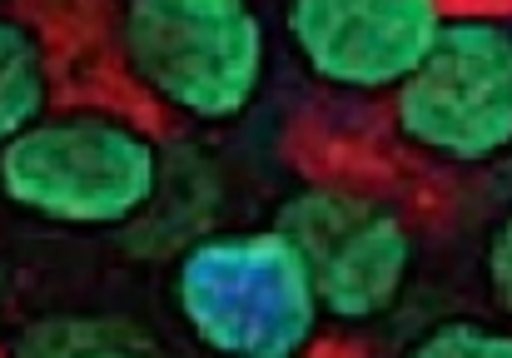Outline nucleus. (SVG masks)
<instances>
[{"mask_svg": "<svg viewBox=\"0 0 512 358\" xmlns=\"http://www.w3.org/2000/svg\"><path fill=\"white\" fill-rule=\"evenodd\" d=\"M160 189L165 145L110 110H45L0 145V199L55 229H125Z\"/></svg>", "mask_w": 512, "mask_h": 358, "instance_id": "nucleus-1", "label": "nucleus"}, {"mask_svg": "<svg viewBox=\"0 0 512 358\" xmlns=\"http://www.w3.org/2000/svg\"><path fill=\"white\" fill-rule=\"evenodd\" d=\"M170 299L189 339L224 358H299L324 329L309 269L279 224L184 244Z\"/></svg>", "mask_w": 512, "mask_h": 358, "instance_id": "nucleus-2", "label": "nucleus"}, {"mask_svg": "<svg viewBox=\"0 0 512 358\" xmlns=\"http://www.w3.org/2000/svg\"><path fill=\"white\" fill-rule=\"evenodd\" d=\"M125 75L179 120L234 125L269 80V25L254 0H125Z\"/></svg>", "mask_w": 512, "mask_h": 358, "instance_id": "nucleus-3", "label": "nucleus"}, {"mask_svg": "<svg viewBox=\"0 0 512 358\" xmlns=\"http://www.w3.org/2000/svg\"><path fill=\"white\" fill-rule=\"evenodd\" d=\"M393 130L438 165H493L512 150V25L443 20L428 55L393 85Z\"/></svg>", "mask_w": 512, "mask_h": 358, "instance_id": "nucleus-4", "label": "nucleus"}, {"mask_svg": "<svg viewBox=\"0 0 512 358\" xmlns=\"http://www.w3.org/2000/svg\"><path fill=\"white\" fill-rule=\"evenodd\" d=\"M274 224L294 239L319 314L343 329H368L398 309L418 269V234L408 214L353 184L294 189Z\"/></svg>", "mask_w": 512, "mask_h": 358, "instance_id": "nucleus-5", "label": "nucleus"}, {"mask_svg": "<svg viewBox=\"0 0 512 358\" xmlns=\"http://www.w3.org/2000/svg\"><path fill=\"white\" fill-rule=\"evenodd\" d=\"M443 20V0H284V35L304 75L348 95H393Z\"/></svg>", "mask_w": 512, "mask_h": 358, "instance_id": "nucleus-6", "label": "nucleus"}, {"mask_svg": "<svg viewBox=\"0 0 512 358\" xmlns=\"http://www.w3.org/2000/svg\"><path fill=\"white\" fill-rule=\"evenodd\" d=\"M50 110V50L40 30L0 10V145Z\"/></svg>", "mask_w": 512, "mask_h": 358, "instance_id": "nucleus-7", "label": "nucleus"}, {"mask_svg": "<svg viewBox=\"0 0 512 358\" xmlns=\"http://www.w3.org/2000/svg\"><path fill=\"white\" fill-rule=\"evenodd\" d=\"M20 354H50V358H125V354H160L155 334L120 314H55L40 319L20 334Z\"/></svg>", "mask_w": 512, "mask_h": 358, "instance_id": "nucleus-8", "label": "nucleus"}, {"mask_svg": "<svg viewBox=\"0 0 512 358\" xmlns=\"http://www.w3.org/2000/svg\"><path fill=\"white\" fill-rule=\"evenodd\" d=\"M413 358H512V324L493 319H438L408 344Z\"/></svg>", "mask_w": 512, "mask_h": 358, "instance_id": "nucleus-9", "label": "nucleus"}, {"mask_svg": "<svg viewBox=\"0 0 512 358\" xmlns=\"http://www.w3.org/2000/svg\"><path fill=\"white\" fill-rule=\"evenodd\" d=\"M483 279H488L493 304L508 314V324H512V204L498 214V224L488 229V244H483Z\"/></svg>", "mask_w": 512, "mask_h": 358, "instance_id": "nucleus-10", "label": "nucleus"}]
</instances>
